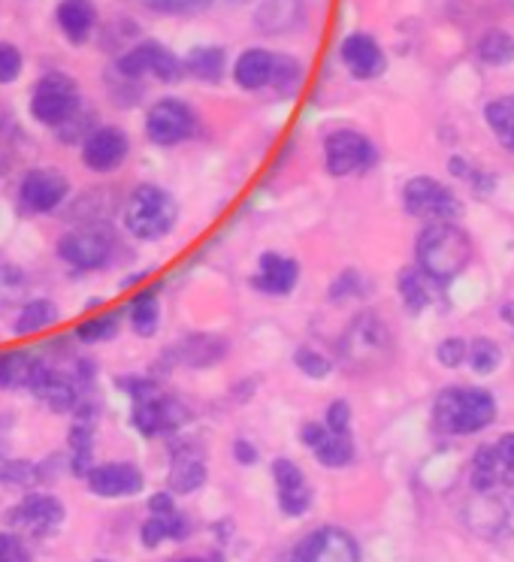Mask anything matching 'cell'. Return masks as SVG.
I'll use <instances>...</instances> for the list:
<instances>
[{"mask_svg":"<svg viewBox=\"0 0 514 562\" xmlns=\"http://www.w3.org/2000/svg\"><path fill=\"white\" fill-rule=\"evenodd\" d=\"M131 151V139L122 127H94L82 139V164L91 172H112Z\"/></svg>","mask_w":514,"mask_h":562,"instance_id":"obj_16","label":"cell"},{"mask_svg":"<svg viewBox=\"0 0 514 562\" xmlns=\"http://www.w3.org/2000/svg\"><path fill=\"white\" fill-rule=\"evenodd\" d=\"M484 119H488V127L493 131V136L514 155V94L488 103Z\"/></svg>","mask_w":514,"mask_h":562,"instance_id":"obj_32","label":"cell"},{"mask_svg":"<svg viewBox=\"0 0 514 562\" xmlns=\"http://www.w3.org/2000/svg\"><path fill=\"white\" fill-rule=\"evenodd\" d=\"M185 408L172 396H164V393H152L146 400H136L134 412H131V424L139 436L146 439H155L160 432H172L185 424Z\"/></svg>","mask_w":514,"mask_h":562,"instance_id":"obj_14","label":"cell"},{"mask_svg":"<svg viewBox=\"0 0 514 562\" xmlns=\"http://www.w3.org/2000/svg\"><path fill=\"white\" fill-rule=\"evenodd\" d=\"M40 360H34L25 351H3L0 355V391H15L27 387V381L34 375Z\"/></svg>","mask_w":514,"mask_h":562,"instance_id":"obj_30","label":"cell"},{"mask_svg":"<svg viewBox=\"0 0 514 562\" xmlns=\"http://www.w3.org/2000/svg\"><path fill=\"white\" fill-rule=\"evenodd\" d=\"M115 70L124 79H139V76H155L158 82H179L185 74V64L172 55L158 40H143L124 52L115 61Z\"/></svg>","mask_w":514,"mask_h":562,"instance_id":"obj_5","label":"cell"},{"mask_svg":"<svg viewBox=\"0 0 514 562\" xmlns=\"http://www.w3.org/2000/svg\"><path fill=\"white\" fill-rule=\"evenodd\" d=\"M0 562H31L25 544L15 536H3L0 532Z\"/></svg>","mask_w":514,"mask_h":562,"instance_id":"obj_46","label":"cell"},{"mask_svg":"<svg viewBox=\"0 0 514 562\" xmlns=\"http://www.w3.org/2000/svg\"><path fill=\"white\" fill-rule=\"evenodd\" d=\"M272 477H276V490H279V508L288 517L306 514L309 505H312V490H309V481L300 472V465L291 463V460H276Z\"/></svg>","mask_w":514,"mask_h":562,"instance_id":"obj_19","label":"cell"},{"mask_svg":"<svg viewBox=\"0 0 514 562\" xmlns=\"http://www.w3.org/2000/svg\"><path fill=\"white\" fill-rule=\"evenodd\" d=\"M7 520L27 536H49L64 524V505L46 493H31L15 508H10Z\"/></svg>","mask_w":514,"mask_h":562,"instance_id":"obj_15","label":"cell"},{"mask_svg":"<svg viewBox=\"0 0 514 562\" xmlns=\"http://www.w3.org/2000/svg\"><path fill=\"white\" fill-rule=\"evenodd\" d=\"M233 457H236V463H243V465H255V463H257V451H255V445H252V441L239 439V441H236V445H233Z\"/></svg>","mask_w":514,"mask_h":562,"instance_id":"obj_48","label":"cell"},{"mask_svg":"<svg viewBox=\"0 0 514 562\" xmlns=\"http://www.w3.org/2000/svg\"><path fill=\"white\" fill-rule=\"evenodd\" d=\"M384 348H388V330L372 315L357 318L345 339V355L351 360H379Z\"/></svg>","mask_w":514,"mask_h":562,"instance_id":"obj_24","label":"cell"},{"mask_svg":"<svg viewBox=\"0 0 514 562\" xmlns=\"http://www.w3.org/2000/svg\"><path fill=\"white\" fill-rule=\"evenodd\" d=\"M115 251V236L103 224H88L64 233L58 239V257L76 269H103Z\"/></svg>","mask_w":514,"mask_h":562,"instance_id":"obj_7","label":"cell"},{"mask_svg":"<svg viewBox=\"0 0 514 562\" xmlns=\"http://www.w3.org/2000/svg\"><path fill=\"white\" fill-rule=\"evenodd\" d=\"M124 227L139 243H158L176 227L179 206L167 188L160 184H136L124 203Z\"/></svg>","mask_w":514,"mask_h":562,"instance_id":"obj_2","label":"cell"},{"mask_svg":"<svg viewBox=\"0 0 514 562\" xmlns=\"http://www.w3.org/2000/svg\"><path fill=\"white\" fill-rule=\"evenodd\" d=\"M143 3L160 15H194L209 10L215 0H143Z\"/></svg>","mask_w":514,"mask_h":562,"instance_id":"obj_41","label":"cell"},{"mask_svg":"<svg viewBox=\"0 0 514 562\" xmlns=\"http://www.w3.org/2000/svg\"><path fill=\"white\" fill-rule=\"evenodd\" d=\"M466 360H469V367L476 369L478 375H490V372H496L502 360L500 345L490 342V339H476L472 345H466Z\"/></svg>","mask_w":514,"mask_h":562,"instance_id":"obj_37","label":"cell"},{"mask_svg":"<svg viewBox=\"0 0 514 562\" xmlns=\"http://www.w3.org/2000/svg\"><path fill=\"white\" fill-rule=\"evenodd\" d=\"M324 160L331 176H351L376 164V146L357 131H336L324 143Z\"/></svg>","mask_w":514,"mask_h":562,"instance_id":"obj_11","label":"cell"},{"mask_svg":"<svg viewBox=\"0 0 514 562\" xmlns=\"http://www.w3.org/2000/svg\"><path fill=\"white\" fill-rule=\"evenodd\" d=\"M300 76H303V67L297 58H288V55H276V70H272L270 86L282 94V98H291L300 86Z\"/></svg>","mask_w":514,"mask_h":562,"instance_id":"obj_39","label":"cell"},{"mask_svg":"<svg viewBox=\"0 0 514 562\" xmlns=\"http://www.w3.org/2000/svg\"><path fill=\"white\" fill-rule=\"evenodd\" d=\"M436 355H439L442 367H460L466 360V342L463 339H445Z\"/></svg>","mask_w":514,"mask_h":562,"instance_id":"obj_44","label":"cell"},{"mask_svg":"<svg viewBox=\"0 0 514 562\" xmlns=\"http://www.w3.org/2000/svg\"><path fill=\"white\" fill-rule=\"evenodd\" d=\"M502 318L514 327V303H505V306H502Z\"/></svg>","mask_w":514,"mask_h":562,"instance_id":"obj_50","label":"cell"},{"mask_svg":"<svg viewBox=\"0 0 514 562\" xmlns=\"http://www.w3.org/2000/svg\"><path fill=\"white\" fill-rule=\"evenodd\" d=\"M294 562H360V548L339 526H321L297 544Z\"/></svg>","mask_w":514,"mask_h":562,"instance_id":"obj_12","label":"cell"},{"mask_svg":"<svg viewBox=\"0 0 514 562\" xmlns=\"http://www.w3.org/2000/svg\"><path fill=\"white\" fill-rule=\"evenodd\" d=\"M98 562H107V560H98Z\"/></svg>","mask_w":514,"mask_h":562,"instance_id":"obj_52","label":"cell"},{"mask_svg":"<svg viewBox=\"0 0 514 562\" xmlns=\"http://www.w3.org/2000/svg\"><path fill=\"white\" fill-rule=\"evenodd\" d=\"M297 279H300V267H297V260L270 251V255L260 257V263H257V276L252 279V284H255V291H260V294L288 296L297 288Z\"/></svg>","mask_w":514,"mask_h":562,"instance_id":"obj_21","label":"cell"},{"mask_svg":"<svg viewBox=\"0 0 514 562\" xmlns=\"http://www.w3.org/2000/svg\"><path fill=\"white\" fill-rule=\"evenodd\" d=\"M55 25L64 34L67 43L86 46L94 27H98V7L94 0H62L55 7Z\"/></svg>","mask_w":514,"mask_h":562,"instance_id":"obj_20","label":"cell"},{"mask_svg":"<svg viewBox=\"0 0 514 562\" xmlns=\"http://www.w3.org/2000/svg\"><path fill=\"white\" fill-rule=\"evenodd\" d=\"M297 367L300 372H306L309 379H324V375H331V363H327V357L319 355V351H312V348H300L294 355Z\"/></svg>","mask_w":514,"mask_h":562,"instance_id":"obj_43","label":"cell"},{"mask_svg":"<svg viewBox=\"0 0 514 562\" xmlns=\"http://www.w3.org/2000/svg\"><path fill=\"white\" fill-rule=\"evenodd\" d=\"M403 203L405 212L415 215V218H460V200H457L445 184H439L436 179H427V176H417V179H409V182H405Z\"/></svg>","mask_w":514,"mask_h":562,"instance_id":"obj_10","label":"cell"},{"mask_svg":"<svg viewBox=\"0 0 514 562\" xmlns=\"http://www.w3.org/2000/svg\"><path fill=\"white\" fill-rule=\"evenodd\" d=\"M331 429H339V432H348L351 429V405L345 400H336V403L327 408V420H324Z\"/></svg>","mask_w":514,"mask_h":562,"instance_id":"obj_45","label":"cell"},{"mask_svg":"<svg viewBox=\"0 0 514 562\" xmlns=\"http://www.w3.org/2000/svg\"><path fill=\"white\" fill-rule=\"evenodd\" d=\"M127 321L136 336H143V339L155 336L160 324V288H143L127 306Z\"/></svg>","mask_w":514,"mask_h":562,"instance_id":"obj_28","label":"cell"},{"mask_svg":"<svg viewBox=\"0 0 514 562\" xmlns=\"http://www.w3.org/2000/svg\"><path fill=\"white\" fill-rule=\"evenodd\" d=\"M88 490L103 499H127L146 487V477L134 463H103L94 465L86 475Z\"/></svg>","mask_w":514,"mask_h":562,"instance_id":"obj_17","label":"cell"},{"mask_svg":"<svg viewBox=\"0 0 514 562\" xmlns=\"http://www.w3.org/2000/svg\"><path fill=\"white\" fill-rule=\"evenodd\" d=\"M7 432H10V420L0 417V448H3V441H7Z\"/></svg>","mask_w":514,"mask_h":562,"instance_id":"obj_49","label":"cell"},{"mask_svg":"<svg viewBox=\"0 0 514 562\" xmlns=\"http://www.w3.org/2000/svg\"><path fill=\"white\" fill-rule=\"evenodd\" d=\"M148 512H152V514H172V512H176V502H172L170 490H164V493H155V496L148 499Z\"/></svg>","mask_w":514,"mask_h":562,"instance_id":"obj_47","label":"cell"},{"mask_svg":"<svg viewBox=\"0 0 514 562\" xmlns=\"http://www.w3.org/2000/svg\"><path fill=\"white\" fill-rule=\"evenodd\" d=\"M469 481L478 493H496V490L514 487V432H505L502 439L478 448Z\"/></svg>","mask_w":514,"mask_h":562,"instance_id":"obj_6","label":"cell"},{"mask_svg":"<svg viewBox=\"0 0 514 562\" xmlns=\"http://www.w3.org/2000/svg\"><path fill=\"white\" fill-rule=\"evenodd\" d=\"M400 296L409 312H421V308L429 306V284L427 272L421 269H405L400 276Z\"/></svg>","mask_w":514,"mask_h":562,"instance_id":"obj_34","label":"cell"},{"mask_svg":"<svg viewBox=\"0 0 514 562\" xmlns=\"http://www.w3.org/2000/svg\"><path fill=\"white\" fill-rule=\"evenodd\" d=\"M227 3H252V0H227Z\"/></svg>","mask_w":514,"mask_h":562,"instance_id":"obj_51","label":"cell"},{"mask_svg":"<svg viewBox=\"0 0 514 562\" xmlns=\"http://www.w3.org/2000/svg\"><path fill=\"white\" fill-rule=\"evenodd\" d=\"M300 439L306 445L309 451L319 457L321 465H331V469H343L355 460V441H351V429L339 432L331 429L327 424H306L300 429Z\"/></svg>","mask_w":514,"mask_h":562,"instance_id":"obj_18","label":"cell"},{"mask_svg":"<svg viewBox=\"0 0 514 562\" xmlns=\"http://www.w3.org/2000/svg\"><path fill=\"white\" fill-rule=\"evenodd\" d=\"M67 194H70V182L64 172L55 167H37L25 172V179L19 184V209L25 215H49L62 206Z\"/></svg>","mask_w":514,"mask_h":562,"instance_id":"obj_9","label":"cell"},{"mask_svg":"<svg viewBox=\"0 0 514 562\" xmlns=\"http://www.w3.org/2000/svg\"><path fill=\"white\" fill-rule=\"evenodd\" d=\"M25 291V276L22 269L10 263L7 257H0V308H7L15 296Z\"/></svg>","mask_w":514,"mask_h":562,"instance_id":"obj_40","label":"cell"},{"mask_svg":"<svg viewBox=\"0 0 514 562\" xmlns=\"http://www.w3.org/2000/svg\"><path fill=\"white\" fill-rule=\"evenodd\" d=\"M170 493H194L206 484V463H203V453L194 451L191 445H182L172 451L170 463Z\"/></svg>","mask_w":514,"mask_h":562,"instance_id":"obj_23","label":"cell"},{"mask_svg":"<svg viewBox=\"0 0 514 562\" xmlns=\"http://www.w3.org/2000/svg\"><path fill=\"white\" fill-rule=\"evenodd\" d=\"M197 134V112L179 98L158 100L146 115V136L160 148H172Z\"/></svg>","mask_w":514,"mask_h":562,"instance_id":"obj_8","label":"cell"},{"mask_svg":"<svg viewBox=\"0 0 514 562\" xmlns=\"http://www.w3.org/2000/svg\"><path fill=\"white\" fill-rule=\"evenodd\" d=\"M469 257H472V243L454 221H433L417 236V269L439 284L457 279L469 263Z\"/></svg>","mask_w":514,"mask_h":562,"instance_id":"obj_1","label":"cell"},{"mask_svg":"<svg viewBox=\"0 0 514 562\" xmlns=\"http://www.w3.org/2000/svg\"><path fill=\"white\" fill-rule=\"evenodd\" d=\"M185 74H191L200 82L219 86L224 79V67H227V55L221 46H194L185 55Z\"/></svg>","mask_w":514,"mask_h":562,"instance_id":"obj_27","label":"cell"},{"mask_svg":"<svg viewBox=\"0 0 514 562\" xmlns=\"http://www.w3.org/2000/svg\"><path fill=\"white\" fill-rule=\"evenodd\" d=\"M25 58L13 43H0V86H13L15 79L22 76Z\"/></svg>","mask_w":514,"mask_h":562,"instance_id":"obj_42","label":"cell"},{"mask_svg":"<svg viewBox=\"0 0 514 562\" xmlns=\"http://www.w3.org/2000/svg\"><path fill=\"white\" fill-rule=\"evenodd\" d=\"M55 321H58V308H55V303H49V300H31V303H25L22 312H19V318H15L13 324V333L15 336H31V333H40L46 330V327H52Z\"/></svg>","mask_w":514,"mask_h":562,"instance_id":"obj_31","label":"cell"},{"mask_svg":"<svg viewBox=\"0 0 514 562\" xmlns=\"http://www.w3.org/2000/svg\"><path fill=\"white\" fill-rule=\"evenodd\" d=\"M276 55L267 49H245L233 64V82L245 91H260L272 82Z\"/></svg>","mask_w":514,"mask_h":562,"instance_id":"obj_25","label":"cell"},{"mask_svg":"<svg viewBox=\"0 0 514 562\" xmlns=\"http://www.w3.org/2000/svg\"><path fill=\"white\" fill-rule=\"evenodd\" d=\"M303 19V0H264L257 10L255 22L267 34H284L300 25Z\"/></svg>","mask_w":514,"mask_h":562,"instance_id":"obj_26","label":"cell"},{"mask_svg":"<svg viewBox=\"0 0 514 562\" xmlns=\"http://www.w3.org/2000/svg\"><path fill=\"white\" fill-rule=\"evenodd\" d=\"M27 391L37 396L40 403L49 405L52 412H74L79 405V379L70 372L49 367V363H37L34 375L27 381Z\"/></svg>","mask_w":514,"mask_h":562,"instance_id":"obj_13","label":"cell"},{"mask_svg":"<svg viewBox=\"0 0 514 562\" xmlns=\"http://www.w3.org/2000/svg\"><path fill=\"white\" fill-rule=\"evenodd\" d=\"M191 536V520L185 514L172 512V514H152L146 524H143V544L146 548H158L164 538H172V541H185Z\"/></svg>","mask_w":514,"mask_h":562,"instance_id":"obj_29","label":"cell"},{"mask_svg":"<svg viewBox=\"0 0 514 562\" xmlns=\"http://www.w3.org/2000/svg\"><path fill=\"white\" fill-rule=\"evenodd\" d=\"M182 351L191 367H209L224 355V342H221V336H188Z\"/></svg>","mask_w":514,"mask_h":562,"instance_id":"obj_35","label":"cell"},{"mask_svg":"<svg viewBox=\"0 0 514 562\" xmlns=\"http://www.w3.org/2000/svg\"><path fill=\"white\" fill-rule=\"evenodd\" d=\"M343 61L357 79H376L384 70V52L369 34H351L343 40Z\"/></svg>","mask_w":514,"mask_h":562,"instance_id":"obj_22","label":"cell"},{"mask_svg":"<svg viewBox=\"0 0 514 562\" xmlns=\"http://www.w3.org/2000/svg\"><path fill=\"white\" fill-rule=\"evenodd\" d=\"M478 55L481 61L490 64V67H502V64L514 61V40L505 34V31H490L484 34V40L478 43Z\"/></svg>","mask_w":514,"mask_h":562,"instance_id":"obj_36","label":"cell"},{"mask_svg":"<svg viewBox=\"0 0 514 562\" xmlns=\"http://www.w3.org/2000/svg\"><path fill=\"white\" fill-rule=\"evenodd\" d=\"M40 481V465L27 463V460H10V457H0V484H10V487H27V484H37Z\"/></svg>","mask_w":514,"mask_h":562,"instance_id":"obj_38","label":"cell"},{"mask_svg":"<svg viewBox=\"0 0 514 562\" xmlns=\"http://www.w3.org/2000/svg\"><path fill=\"white\" fill-rule=\"evenodd\" d=\"M79 112V88L67 74L52 70L31 91V115L46 127H64Z\"/></svg>","mask_w":514,"mask_h":562,"instance_id":"obj_4","label":"cell"},{"mask_svg":"<svg viewBox=\"0 0 514 562\" xmlns=\"http://www.w3.org/2000/svg\"><path fill=\"white\" fill-rule=\"evenodd\" d=\"M122 327V312H103V315H94V318H86L79 327H76V339L82 345H100L115 339V333Z\"/></svg>","mask_w":514,"mask_h":562,"instance_id":"obj_33","label":"cell"},{"mask_svg":"<svg viewBox=\"0 0 514 562\" xmlns=\"http://www.w3.org/2000/svg\"><path fill=\"white\" fill-rule=\"evenodd\" d=\"M493 417H496L493 396L478 387H448L436 396L433 405L436 427L451 436H472L478 429L490 427Z\"/></svg>","mask_w":514,"mask_h":562,"instance_id":"obj_3","label":"cell"}]
</instances>
